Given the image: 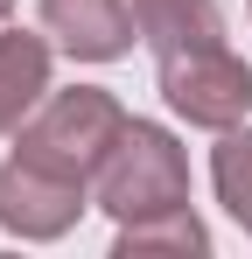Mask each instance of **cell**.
Listing matches in <instances>:
<instances>
[{
  "mask_svg": "<svg viewBox=\"0 0 252 259\" xmlns=\"http://www.w3.org/2000/svg\"><path fill=\"white\" fill-rule=\"evenodd\" d=\"M126 119L133 112H126L112 91H98V84H70V91L49 84V98L14 133V154H28L42 168H63V175H77V182H98V168L119 147Z\"/></svg>",
  "mask_w": 252,
  "mask_h": 259,
  "instance_id": "1",
  "label": "cell"
},
{
  "mask_svg": "<svg viewBox=\"0 0 252 259\" xmlns=\"http://www.w3.org/2000/svg\"><path fill=\"white\" fill-rule=\"evenodd\" d=\"M91 196H98V210L112 224L189 203V154H182V140L168 126H154V119H126L119 147L105 154V168L91 182Z\"/></svg>",
  "mask_w": 252,
  "mask_h": 259,
  "instance_id": "2",
  "label": "cell"
},
{
  "mask_svg": "<svg viewBox=\"0 0 252 259\" xmlns=\"http://www.w3.org/2000/svg\"><path fill=\"white\" fill-rule=\"evenodd\" d=\"M154 84L175 119H189L203 133H231L252 119V63L231 42H189L154 56Z\"/></svg>",
  "mask_w": 252,
  "mask_h": 259,
  "instance_id": "3",
  "label": "cell"
},
{
  "mask_svg": "<svg viewBox=\"0 0 252 259\" xmlns=\"http://www.w3.org/2000/svg\"><path fill=\"white\" fill-rule=\"evenodd\" d=\"M91 203H98L91 182H77V175H63V168H42L28 154H7L0 161V231L28 238V245L63 238Z\"/></svg>",
  "mask_w": 252,
  "mask_h": 259,
  "instance_id": "4",
  "label": "cell"
},
{
  "mask_svg": "<svg viewBox=\"0 0 252 259\" xmlns=\"http://www.w3.org/2000/svg\"><path fill=\"white\" fill-rule=\"evenodd\" d=\"M42 28L77 63H119L126 49L140 42L133 0H42Z\"/></svg>",
  "mask_w": 252,
  "mask_h": 259,
  "instance_id": "5",
  "label": "cell"
},
{
  "mask_svg": "<svg viewBox=\"0 0 252 259\" xmlns=\"http://www.w3.org/2000/svg\"><path fill=\"white\" fill-rule=\"evenodd\" d=\"M42 98H49V42L28 28H0V140L21 133Z\"/></svg>",
  "mask_w": 252,
  "mask_h": 259,
  "instance_id": "6",
  "label": "cell"
},
{
  "mask_svg": "<svg viewBox=\"0 0 252 259\" xmlns=\"http://www.w3.org/2000/svg\"><path fill=\"white\" fill-rule=\"evenodd\" d=\"M133 28L154 56H168L189 42H224V7L217 0H133Z\"/></svg>",
  "mask_w": 252,
  "mask_h": 259,
  "instance_id": "7",
  "label": "cell"
},
{
  "mask_svg": "<svg viewBox=\"0 0 252 259\" xmlns=\"http://www.w3.org/2000/svg\"><path fill=\"white\" fill-rule=\"evenodd\" d=\"M112 252H119V259H147V252L203 259V252H210V224L189 210V203H175V210H154V217H133V224H119Z\"/></svg>",
  "mask_w": 252,
  "mask_h": 259,
  "instance_id": "8",
  "label": "cell"
},
{
  "mask_svg": "<svg viewBox=\"0 0 252 259\" xmlns=\"http://www.w3.org/2000/svg\"><path fill=\"white\" fill-rule=\"evenodd\" d=\"M210 182H217V203L238 217L245 238H252V126H231L210 147Z\"/></svg>",
  "mask_w": 252,
  "mask_h": 259,
  "instance_id": "9",
  "label": "cell"
},
{
  "mask_svg": "<svg viewBox=\"0 0 252 259\" xmlns=\"http://www.w3.org/2000/svg\"><path fill=\"white\" fill-rule=\"evenodd\" d=\"M7 14H14V0H0V21H7Z\"/></svg>",
  "mask_w": 252,
  "mask_h": 259,
  "instance_id": "10",
  "label": "cell"
},
{
  "mask_svg": "<svg viewBox=\"0 0 252 259\" xmlns=\"http://www.w3.org/2000/svg\"><path fill=\"white\" fill-rule=\"evenodd\" d=\"M245 7H252V0H245Z\"/></svg>",
  "mask_w": 252,
  "mask_h": 259,
  "instance_id": "11",
  "label": "cell"
}]
</instances>
